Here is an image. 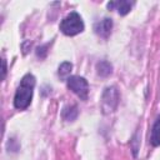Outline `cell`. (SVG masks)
Wrapping results in <instances>:
<instances>
[{
	"label": "cell",
	"instance_id": "obj_9",
	"mask_svg": "<svg viewBox=\"0 0 160 160\" xmlns=\"http://www.w3.org/2000/svg\"><path fill=\"white\" fill-rule=\"evenodd\" d=\"M96 71H98V74L100 75V76H109L110 74H111V71H112V66H111V64L110 62H108V61H100V62H98V65H96Z\"/></svg>",
	"mask_w": 160,
	"mask_h": 160
},
{
	"label": "cell",
	"instance_id": "obj_6",
	"mask_svg": "<svg viewBox=\"0 0 160 160\" xmlns=\"http://www.w3.org/2000/svg\"><path fill=\"white\" fill-rule=\"evenodd\" d=\"M134 5V2L132 1H126V0H121V1H110L109 4H108V9H115V10H118V12L120 14V15H126L129 11H130V9H131V6Z\"/></svg>",
	"mask_w": 160,
	"mask_h": 160
},
{
	"label": "cell",
	"instance_id": "obj_1",
	"mask_svg": "<svg viewBox=\"0 0 160 160\" xmlns=\"http://www.w3.org/2000/svg\"><path fill=\"white\" fill-rule=\"evenodd\" d=\"M34 86H35V78L31 74H26L25 76H22L14 98V105L16 109L24 110L30 105L32 99Z\"/></svg>",
	"mask_w": 160,
	"mask_h": 160
},
{
	"label": "cell",
	"instance_id": "obj_11",
	"mask_svg": "<svg viewBox=\"0 0 160 160\" xmlns=\"http://www.w3.org/2000/svg\"><path fill=\"white\" fill-rule=\"evenodd\" d=\"M5 72H6V62L5 59H2V78H5Z\"/></svg>",
	"mask_w": 160,
	"mask_h": 160
},
{
	"label": "cell",
	"instance_id": "obj_10",
	"mask_svg": "<svg viewBox=\"0 0 160 160\" xmlns=\"http://www.w3.org/2000/svg\"><path fill=\"white\" fill-rule=\"evenodd\" d=\"M71 69H72V65H71V62H69V61H65V62H62L60 66H59V75H60V78H66L69 74H70V71H71Z\"/></svg>",
	"mask_w": 160,
	"mask_h": 160
},
{
	"label": "cell",
	"instance_id": "obj_5",
	"mask_svg": "<svg viewBox=\"0 0 160 160\" xmlns=\"http://www.w3.org/2000/svg\"><path fill=\"white\" fill-rule=\"evenodd\" d=\"M111 28H112V21L111 19L109 18H105L100 21H98L95 25H94V30L98 35L102 36V38H108L110 35V31H111Z\"/></svg>",
	"mask_w": 160,
	"mask_h": 160
},
{
	"label": "cell",
	"instance_id": "obj_4",
	"mask_svg": "<svg viewBox=\"0 0 160 160\" xmlns=\"http://www.w3.org/2000/svg\"><path fill=\"white\" fill-rule=\"evenodd\" d=\"M118 102H119V92L116 88L114 86L106 88L101 96V106H102L104 112L114 111L115 108L118 106Z\"/></svg>",
	"mask_w": 160,
	"mask_h": 160
},
{
	"label": "cell",
	"instance_id": "obj_3",
	"mask_svg": "<svg viewBox=\"0 0 160 160\" xmlns=\"http://www.w3.org/2000/svg\"><path fill=\"white\" fill-rule=\"evenodd\" d=\"M68 88L74 94H76L81 100L88 99L89 84L84 78H81V76H70V78H68Z\"/></svg>",
	"mask_w": 160,
	"mask_h": 160
},
{
	"label": "cell",
	"instance_id": "obj_2",
	"mask_svg": "<svg viewBox=\"0 0 160 160\" xmlns=\"http://www.w3.org/2000/svg\"><path fill=\"white\" fill-rule=\"evenodd\" d=\"M60 30L62 34H65L68 36H74V35L81 32L84 30V22H82L81 16L75 11L70 12L60 22Z\"/></svg>",
	"mask_w": 160,
	"mask_h": 160
},
{
	"label": "cell",
	"instance_id": "obj_7",
	"mask_svg": "<svg viewBox=\"0 0 160 160\" xmlns=\"http://www.w3.org/2000/svg\"><path fill=\"white\" fill-rule=\"evenodd\" d=\"M150 142H151L154 146H159V145H160V115L156 118V120H155V122H154V125H152Z\"/></svg>",
	"mask_w": 160,
	"mask_h": 160
},
{
	"label": "cell",
	"instance_id": "obj_8",
	"mask_svg": "<svg viewBox=\"0 0 160 160\" xmlns=\"http://www.w3.org/2000/svg\"><path fill=\"white\" fill-rule=\"evenodd\" d=\"M61 116L66 121H74L76 119V116H78V108L75 105L64 108L62 109V112H61Z\"/></svg>",
	"mask_w": 160,
	"mask_h": 160
}]
</instances>
